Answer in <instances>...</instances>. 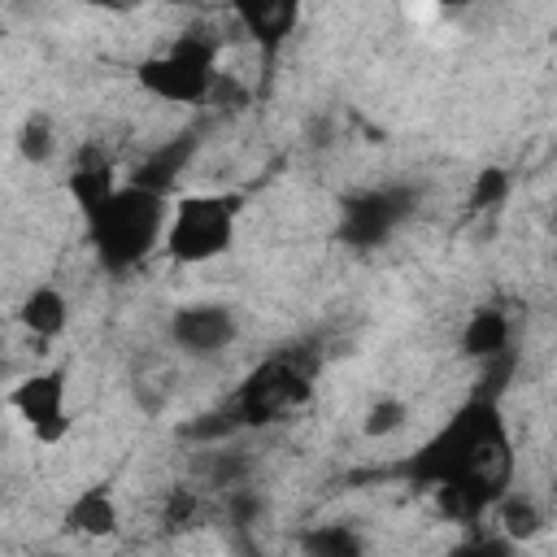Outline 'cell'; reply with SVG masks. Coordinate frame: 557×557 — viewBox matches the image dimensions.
Returning a JSON list of instances; mask_svg holds the SVG:
<instances>
[{
  "label": "cell",
  "mask_w": 557,
  "mask_h": 557,
  "mask_svg": "<svg viewBox=\"0 0 557 557\" xmlns=\"http://www.w3.org/2000/svg\"><path fill=\"white\" fill-rule=\"evenodd\" d=\"M405 474L435 492L444 518L479 527L483 513L513 487V440L500 400H466L405 466Z\"/></svg>",
  "instance_id": "cell-1"
},
{
  "label": "cell",
  "mask_w": 557,
  "mask_h": 557,
  "mask_svg": "<svg viewBox=\"0 0 557 557\" xmlns=\"http://www.w3.org/2000/svg\"><path fill=\"white\" fill-rule=\"evenodd\" d=\"M165 222H170V196H161L152 187H139V183H122L87 218V239H91L96 261L109 274H126L161 248Z\"/></svg>",
  "instance_id": "cell-2"
},
{
  "label": "cell",
  "mask_w": 557,
  "mask_h": 557,
  "mask_svg": "<svg viewBox=\"0 0 557 557\" xmlns=\"http://www.w3.org/2000/svg\"><path fill=\"white\" fill-rule=\"evenodd\" d=\"M222 83V65H218V39L205 30H183L174 35L165 48L148 52L135 65V87L148 100L161 104H209L213 91Z\"/></svg>",
  "instance_id": "cell-3"
},
{
  "label": "cell",
  "mask_w": 557,
  "mask_h": 557,
  "mask_svg": "<svg viewBox=\"0 0 557 557\" xmlns=\"http://www.w3.org/2000/svg\"><path fill=\"white\" fill-rule=\"evenodd\" d=\"M244 196L239 191H187L170 200L161 252L178 265H205L235 248Z\"/></svg>",
  "instance_id": "cell-4"
},
{
  "label": "cell",
  "mask_w": 557,
  "mask_h": 557,
  "mask_svg": "<svg viewBox=\"0 0 557 557\" xmlns=\"http://www.w3.org/2000/svg\"><path fill=\"white\" fill-rule=\"evenodd\" d=\"M4 405L22 418V426L35 435V444H44V448L61 444L74 426V418H70V370L48 366V370H35V374L17 379L4 392Z\"/></svg>",
  "instance_id": "cell-5"
},
{
  "label": "cell",
  "mask_w": 557,
  "mask_h": 557,
  "mask_svg": "<svg viewBox=\"0 0 557 557\" xmlns=\"http://www.w3.org/2000/svg\"><path fill=\"white\" fill-rule=\"evenodd\" d=\"M170 344L191 357V361H209V357H222L235 339H239V318L231 305L222 300H191V305H178L170 313V326H165Z\"/></svg>",
  "instance_id": "cell-6"
},
{
  "label": "cell",
  "mask_w": 557,
  "mask_h": 557,
  "mask_svg": "<svg viewBox=\"0 0 557 557\" xmlns=\"http://www.w3.org/2000/svg\"><path fill=\"white\" fill-rule=\"evenodd\" d=\"M405 218H409V191H400V187L352 191V196L344 200V239L357 244V248H374V244H383Z\"/></svg>",
  "instance_id": "cell-7"
},
{
  "label": "cell",
  "mask_w": 557,
  "mask_h": 557,
  "mask_svg": "<svg viewBox=\"0 0 557 557\" xmlns=\"http://www.w3.org/2000/svg\"><path fill=\"white\" fill-rule=\"evenodd\" d=\"M305 396V383L300 374L287 366V361H265L239 392V418L248 422H265V418H278L292 400Z\"/></svg>",
  "instance_id": "cell-8"
},
{
  "label": "cell",
  "mask_w": 557,
  "mask_h": 557,
  "mask_svg": "<svg viewBox=\"0 0 557 557\" xmlns=\"http://www.w3.org/2000/svg\"><path fill=\"white\" fill-rule=\"evenodd\" d=\"M61 522L78 540H113L122 531V505H117L109 483H87V487H78L70 496Z\"/></svg>",
  "instance_id": "cell-9"
},
{
  "label": "cell",
  "mask_w": 557,
  "mask_h": 557,
  "mask_svg": "<svg viewBox=\"0 0 557 557\" xmlns=\"http://www.w3.org/2000/svg\"><path fill=\"white\" fill-rule=\"evenodd\" d=\"M457 344H461V357H470V361H483V366L500 361V357H509V344H513V318L500 305H479L466 313Z\"/></svg>",
  "instance_id": "cell-10"
},
{
  "label": "cell",
  "mask_w": 557,
  "mask_h": 557,
  "mask_svg": "<svg viewBox=\"0 0 557 557\" xmlns=\"http://www.w3.org/2000/svg\"><path fill=\"white\" fill-rule=\"evenodd\" d=\"M17 326L30 339H61L70 326V296L57 283H35L17 305Z\"/></svg>",
  "instance_id": "cell-11"
},
{
  "label": "cell",
  "mask_w": 557,
  "mask_h": 557,
  "mask_svg": "<svg viewBox=\"0 0 557 557\" xmlns=\"http://www.w3.org/2000/svg\"><path fill=\"white\" fill-rule=\"evenodd\" d=\"M122 183H117V174H113V165L104 161V157H96V152H83L78 157V165L70 170V178H65V191H70V200L78 205V213L83 218H91L113 191H117Z\"/></svg>",
  "instance_id": "cell-12"
},
{
  "label": "cell",
  "mask_w": 557,
  "mask_h": 557,
  "mask_svg": "<svg viewBox=\"0 0 557 557\" xmlns=\"http://www.w3.org/2000/svg\"><path fill=\"white\" fill-rule=\"evenodd\" d=\"M296 553L300 557H370V544H366V535L352 522L335 518V522L305 527L296 535Z\"/></svg>",
  "instance_id": "cell-13"
},
{
  "label": "cell",
  "mask_w": 557,
  "mask_h": 557,
  "mask_svg": "<svg viewBox=\"0 0 557 557\" xmlns=\"http://www.w3.org/2000/svg\"><path fill=\"white\" fill-rule=\"evenodd\" d=\"M492 527H496L500 535H509V540L522 548V544H531V540L544 531V509H540L535 496L509 487V492L492 505Z\"/></svg>",
  "instance_id": "cell-14"
},
{
  "label": "cell",
  "mask_w": 557,
  "mask_h": 557,
  "mask_svg": "<svg viewBox=\"0 0 557 557\" xmlns=\"http://www.w3.org/2000/svg\"><path fill=\"white\" fill-rule=\"evenodd\" d=\"M239 17H244V26L252 30V39L261 44V52L274 57V48H278V44L292 35V26L300 22V9H296L292 0H261V4H244Z\"/></svg>",
  "instance_id": "cell-15"
},
{
  "label": "cell",
  "mask_w": 557,
  "mask_h": 557,
  "mask_svg": "<svg viewBox=\"0 0 557 557\" xmlns=\"http://www.w3.org/2000/svg\"><path fill=\"white\" fill-rule=\"evenodd\" d=\"M187 152H191V135H183L178 144H165V148H157L152 157H144V161L135 165L131 183H139V187H152V191L170 196V183H174V174L187 165Z\"/></svg>",
  "instance_id": "cell-16"
},
{
  "label": "cell",
  "mask_w": 557,
  "mask_h": 557,
  "mask_svg": "<svg viewBox=\"0 0 557 557\" xmlns=\"http://www.w3.org/2000/svg\"><path fill=\"white\" fill-rule=\"evenodd\" d=\"M13 148H17V157L26 165H48L57 157V126H52V117L44 109H30L22 117V126H17V135H13Z\"/></svg>",
  "instance_id": "cell-17"
},
{
  "label": "cell",
  "mask_w": 557,
  "mask_h": 557,
  "mask_svg": "<svg viewBox=\"0 0 557 557\" xmlns=\"http://www.w3.org/2000/svg\"><path fill=\"white\" fill-rule=\"evenodd\" d=\"M405 426H409V405L400 396H374L361 413V435L366 440H387Z\"/></svg>",
  "instance_id": "cell-18"
},
{
  "label": "cell",
  "mask_w": 557,
  "mask_h": 557,
  "mask_svg": "<svg viewBox=\"0 0 557 557\" xmlns=\"http://www.w3.org/2000/svg\"><path fill=\"white\" fill-rule=\"evenodd\" d=\"M453 557H518V544L509 535H500L496 527H466L461 544L453 548Z\"/></svg>",
  "instance_id": "cell-19"
},
{
  "label": "cell",
  "mask_w": 557,
  "mask_h": 557,
  "mask_svg": "<svg viewBox=\"0 0 557 557\" xmlns=\"http://www.w3.org/2000/svg\"><path fill=\"white\" fill-rule=\"evenodd\" d=\"M505 196H509V170L487 165V170H479V174H474L470 209H496V205H505Z\"/></svg>",
  "instance_id": "cell-20"
},
{
  "label": "cell",
  "mask_w": 557,
  "mask_h": 557,
  "mask_svg": "<svg viewBox=\"0 0 557 557\" xmlns=\"http://www.w3.org/2000/svg\"><path fill=\"white\" fill-rule=\"evenodd\" d=\"M226 513H231V522L235 527H257L261 522V513H265V496L257 492V487H248V483H239V487H231V496H226Z\"/></svg>",
  "instance_id": "cell-21"
},
{
  "label": "cell",
  "mask_w": 557,
  "mask_h": 557,
  "mask_svg": "<svg viewBox=\"0 0 557 557\" xmlns=\"http://www.w3.org/2000/svg\"><path fill=\"white\" fill-rule=\"evenodd\" d=\"M196 509H200V496H196L191 487H174L170 500H165L161 522H165V527H187V522L196 518Z\"/></svg>",
  "instance_id": "cell-22"
}]
</instances>
